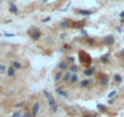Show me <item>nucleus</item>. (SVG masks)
<instances>
[{
  "mask_svg": "<svg viewBox=\"0 0 124 117\" xmlns=\"http://www.w3.org/2000/svg\"><path fill=\"white\" fill-rule=\"evenodd\" d=\"M6 72H7V76L9 77H15V74H16V70L11 66V67H7L6 68Z\"/></svg>",
  "mask_w": 124,
  "mask_h": 117,
  "instance_id": "nucleus-2",
  "label": "nucleus"
},
{
  "mask_svg": "<svg viewBox=\"0 0 124 117\" xmlns=\"http://www.w3.org/2000/svg\"><path fill=\"white\" fill-rule=\"evenodd\" d=\"M78 81H79V77H78V74H72V77H71V81H69V82L74 84V83H77Z\"/></svg>",
  "mask_w": 124,
  "mask_h": 117,
  "instance_id": "nucleus-6",
  "label": "nucleus"
},
{
  "mask_svg": "<svg viewBox=\"0 0 124 117\" xmlns=\"http://www.w3.org/2000/svg\"><path fill=\"white\" fill-rule=\"evenodd\" d=\"M12 67H14L16 71H18V70H22V68H23V65H22V63H21L18 60H14V61H12Z\"/></svg>",
  "mask_w": 124,
  "mask_h": 117,
  "instance_id": "nucleus-1",
  "label": "nucleus"
},
{
  "mask_svg": "<svg viewBox=\"0 0 124 117\" xmlns=\"http://www.w3.org/2000/svg\"><path fill=\"white\" fill-rule=\"evenodd\" d=\"M39 110H40V105L37 102V104L33 106V107H32V116H34V117H35V116L38 115V111H39Z\"/></svg>",
  "mask_w": 124,
  "mask_h": 117,
  "instance_id": "nucleus-3",
  "label": "nucleus"
},
{
  "mask_svg": "<svg viewBox=\"0 0 124 117\" xmlns=\"http://www.w3.org/2000/svg\"><path fill=\"white\" fill-rule=\"evenodd\" d=\"M57 67H58V70L65 71V70H67L69 66H68V63H67L66 61H62V62H60V63H58V66H57Z\"/></svg>",
  "mask_w": 124,
  "mask_h": 117,
  "instance_id": "nucleus-4",
  "label": "nucleus"
},
{
  "mask_svg": "<svg viewBox=\"0 0 124 117\" xmlns=\"http://www.w3.org/2000/svg\"><path fill=\"white\" fill-rule=\"evenodd\" d=\"M6 71V67H5V65H3V63H0V73H4Z\"/></svg>",
  "mask_w": 124,
  "mask_h": 117,
  "instance_id": "nucleus-7",
  "label": "nucleus"
},
{
  "mask_svg": "<svg viewBox=\"0 0 124 117\" xmlns=\"http://www.w3.org/2000/svg\"><path fill=\"white\" fill-rule=\"evenodd\" d=\"M71 77H72V73L71 72H67V73H65L63 76H62V79H63L65 83H68L71 81Z\"/></svg>",
  "mask_w": 124,
  "mask_h": 117,
  "instance_id": "nucleus-5",
  "label": "nucleus"
}]
</instances>
